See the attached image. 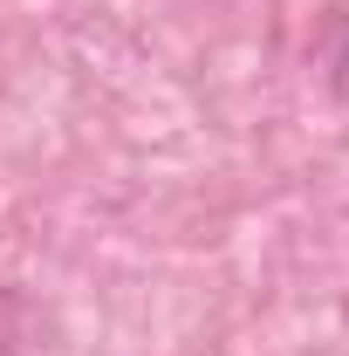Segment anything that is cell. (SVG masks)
<instances>
[{
	"label": "cell",
	"mask_w": 349,
	"mask_h": 356,
	"mask_svg": "<svg viewBox=\"0 0 349 356\" xmlns=\"http://www.w3.org/2000/svg\"><path fill=\"white\" fill-rule=\"evenodd\" d=\"M343 69H349V55H343Z\"/></svg>",
	"instance_id": "6da1fadb"
}]
</instances>
